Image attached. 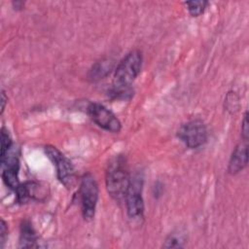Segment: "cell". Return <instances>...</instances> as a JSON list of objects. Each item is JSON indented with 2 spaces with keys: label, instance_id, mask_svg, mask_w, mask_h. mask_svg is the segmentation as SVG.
I'll return each mask as SVG.
<instances>
[{
  "label": "cell",
  "instance_id": "e0dca14e",
  "mask_svg": "<svg viewBox=\"0 0 249 249\" xmlns=\"http://www.w3.org/2000/svg\"><path fill=\"white\" fill-rule=\"evenodd\" d=\"M7 234H8V228H7V225H6L5 221L2 219L1 220V225H0V243H1V247H3V245L5 243Z\"/></svg>",
  "mask_w": 249,
  "mask_h": 249
},
{
  "label": "cell",
  "instance_id": "9c48e42d",
  "mask_svg": "<svg viewBox=\"0 0 249 249\" xmlns=\"http://www.w3.org/2000/svg\"><path fill=\"white\" fill-rule=\"evenodd\" d=\"M15 192L17 194V201L18 203H24L29 199L42 200L47 195L44 187L34 181L19 184Z\"/></svg>",
  "mask_w": 249,
  "mask_h": 249
},
{
  "label": "cell",
  "instance_id": "5bb4252c",
  "mask_svg": "<svg viewBox=\"0 0 249 249\" xmlns=\"http://www.w3.org/2000/svg\"><path fill=\"white\" fill-rule=\"evenodd\" d=\"M12 146V139L8 131L5 127L1 129V160L5 158V156L9 153V150Z\"/></svg>",
  "mask_w": 249,
  "mask_h": 249
},
{
  "label": "cell",
  "instance_id": "3957f363",
  "mask_svg": "<svg viewBox=\"0 0 249 249\" xmlns=\"http://www.w3.org/2000/svg\"><path fill=\"white\" fill-rule=\"evenodd\" d=\"M48 158L56 167V175L58 180L67 189H72L76 184V171L68 158H66L56 147L48 145L45 147Z\"/></svg>",
  "mask_w": 249,
  "mask_h": 249
},
{
  "label": "cell",
  "instance_id": "7c38bea8",
  "mask_svg": "<svg viewBox=\"0 0 249 249\" xmlns=\"http://www.w3.org/2000/svg\"><path fill=\"white\" fill-rule=\"evenodd\" d=\"M112 68V62L110 60H102L95 63L89 71V78L91 80H99L106 76Z\"/></svg>",
  "mask_w": 249,
  "mask_h": 249
},
{
  "label": "cell",
  "instance_id": "ba28073f",
  "mask_svg": "<svg viewBox=\"0 0 249 249\" xmlns=\"http://www.w3.org/2000/svg\"><path fill=\"white\" fill-rule=\"evenodd\" d=\"M1 165L3 167L2 178L4 183L7 187L16 191L20 184L18 181V158L14 155L12 157L6 156L3 160H1Z\"/></svg>",
  "mask_w": 249,
  "mask_h": 249
},
{
  "label": "cell",
  "instance_id": "5b68a950",
  "mask_svg": "<svg viewBox=\"0 0 249 249\" xmlns=\"http://www.w3.org/2000/svg\"><path fill=\"white\" fill-rule=\"evenodd\" d=\"M177 136L187 147L196 149L206 142L207 129L202 121L192 120L180 126Z\"/></svg>",
  "mask_w": 249,
  "mask_h": 249
},
{
  "label": "cell",
  "instance_id": "6da1fadb",
  "mask_svg": "<svg viewBox=\"0 0 249 249\" xmlns=\"http://www.w3.org/2000/svg\"><path fill=\"white\" fill-rule=\"evenodd\" d=\"M106 189L112 198L122 201L125 198L131 179L123 157L118 156L110 161L106 171Z\"/></svg>",
  "mask_w": 249,
  "mask_h": 249
},
{
  "label": "cell",
  "instance_id": "8fae6325",
  "mask_svg": "<svg viewBox=\"0 0 249 249\" xmlns=\"http://www.w3.org/2000/svg\"><path fill=\"white\" fill-rule=\"evenodd\" d=\"M37 243V234L34 231L31 223L28 220L22 221L20 225V234H19V247L28 248L35 247Z\"/></svg>",
  "mask_w": 249,
  "mask_h": 249
},
{
  "label": "cell",
  "instance_id": "52a82bcc",
  "mask_svg": "<svg viewBox=\"0 0 249 249\" xmlns=\"http://www.w3.org/2000/svg\"><path fill=\"white\" fill-rule=\"evenodd\" d=\"M142 179L135 178L131 180L129 189L125 196L126 212L130 218L136 219L143 216L144 202L142 198Z\"/></svg>",
  "mask_w": 249,
  "mask_h": 249
},
{
  "label": "cell",
  "instance_id": "30bf717a",
  "mask_svg": "<svg viewBox=\"0 0 249 249\" xmlns=\"http://www.w3.org/2000/svg\"><path fill=\"white\" fill-rule=\"evenodd\" d=\"M248 163V145L247 141L239 143L233 150L228 166L230 174H236L241 171Z\"/></svg>",
  "mask_w": 249,
  "mask_h": 249
},
{
  "label": "cell",
  "instance_id": "ac0fdd59",
  "mask_svg": "<svg viewBox=\"0 0 249 249\" xmlns=\"http://www.w3.org/2000/svg\"><path fill=\"white\" fill-rule=\"evenodd\" d=\"M7 97H6V94H5V91L2 90V93H1V103H2V106H1V114L3 113L4 109H5V105H6V102H7Z\"/></svg>",
  "mask_w": 249,
  "mask_h": 249
},
{
  "label": "cell",
  "instance_id": "7a4b0ae2",
  "mask_svg": "<svg viewBox=\"0 0 249 249\" xmlns=\"http://www.w3.org/2000/svg\"><path fill=\"white\" fill-rule=\"evenodd\" d=\"M142 54L138 50L129 52L117 65L113 80V89H128L140 73Z\"/></svg>",
  "mask_w": 249,
  "mask_h": 249
},
{
  "label": "cell",
  "instance_id": "4fadbf2b",
  "mask_svg": "<svg viewBox=\"0 0 249 249\" xmlns=\"http://www.w3.org/2000/svg\"><path fill=\"white\" fill-rule=\"evenodd\" d=\"M208 2L207 1H188V2H185V5L188 7V10H189V13L193 16V17H198L200 16L206 6H207Z\"/></svg>",
  "mask_w": 249,
  "mask_h": 249
},
{
  "label": "cell",
  "instance_id": "2e32d148",
  "mask_svg": "<svg viewBox=\"0 0 249 249\" xmlns=\"http://www.w3.org/2000/svg\"><path fill=\"white\" fill-rule=\"evenodd\" d=\"M241 136L244 141H248L249 136V125H248V112H245L242 123H241Z\"/></svg>",
  "mask_w": 249,
  "mask_h": 249
},
{
  "label": "cell",
  "instance_id": "8992f818",
  "mask_svg": "<svg viewBox=\"0 0 249 249\" xmlns=\"http://www.w3.org/2000/svg\"><path fill=\"white\" fill-rule=\"evenodd\" d=\"M88 114L98 126L107 131L118 133L122 128V124L116 115L100 103H90Z\"/></svg>",
  "mask_w": 249,
  "mask_h": 249
},
{
  "label": "cell",
  "instance_id": "9a60e30c",
  "mask_svg": "<svg viewBox=\"0 0 249 249\" xmlns=\"http://www.w3.org/2000/svg\"><path fill=\"white\" fill-rule=\"evenodd\" d=\"M181 242H182V238L180 236L178 237L175 234H170L166 238L163 247H165V248H180L183 246L181 244Z\"/></svg>",
  "mask_w": 249,
  "mask_h": 249
},
{
  "label": "cell",
  "instance_id": "277c9868",
  "mask_svg": "<svg viewBox=\"0 0 249 249\" xmlns=\"http://www.w3.org/2000/svg\"><path fill=\"white\" fill-rule=\"evenodd\" d=\"M79 196L83 217L86 220H91L94 217L98 199V185L91 174L88 173L83 176L80 184Z\"/></svg>",
  "mask_w": 249,
  "mask_h": 249
}]
</instances>
